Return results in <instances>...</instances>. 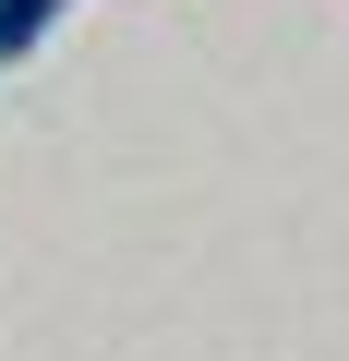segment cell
I'll use <instances>...</instances> for the list:
<instances>
[{"label":"cell","instance_id":"1","mask_svg":"<svg viewBox=\"0 0 349 361\" xmlns=\"http://www.w3.org/2000/svg\"><path fill=\"white\" fill-rule=\"evenodd\" d=\"M61 13H73V0H0V61H25V49H37Z\"/></svg>","mask_w":349,"mask_h":361}]
</instances>
